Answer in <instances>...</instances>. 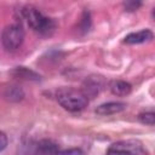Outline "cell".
<instances>
[{"label": "cell", "mask_w": 155, "mask_h": 155, "mask_svg": "<svg viewBox=\"0 0 155 155\" xmlns=\"http://www.w3.org/2000/svg\"><path fill=\"white\" fill-rule=\"evenodd\" d=\"M56 98L57 102L68 111H80L88 104V98L82 91L70 87L59 88L56 93Z\"/></svg>", "instance_id": "obj_1"}, {"label": "cell", "mask_w": 155, "mask_h": 155, "mask_svg": "<svg viewBox=\"0 0 155 155\" xmlns=\"http://www.w3.org/2000/svg\"><path fill=\"white\" fill-rule=\"evenodd\" d=\"M22 15L28 22L29 27L40 34H51L54 30V22L51 18L44 16L38 8L33 6H28L22 10Z\"/></svg>", "instance_id": "obj_2"}, {"label": "cell", "mask_w": 155, "mask_h": 155, "mask_svg": "<svg viewBox=\"0 0 155 155\" xmlns=\"http://www.w3.org/2000/svg\"><path fill=\"white\" fill-rule=\"evenodd\" d=\"M24 40V31L18 24H10L5 27L1 34V42L7 51L18 50Z\"/></svg>", "instance_id": "obj_3"}, {"label": "cell", "mask_w": 155, "mask_h": 155, "mask_svg": "<svg viewBox=\"0 0 155 155\" xmlns=\"http://www.w3.org/2000/svg\"><path fill=\"white\" fill-rule=\"evenodd\" d=\"M108 155H149L138 140H121L110 145Z\"/></svg>", "instance_id": "obj_4"}, {"label": "cell", "mask_w": 155, "mask_h": 155, "mask_svg": "<svg viewBox=\"0 0 155 155\" xmlns=\"http://www.w3.org/2000/svg\"><path fill=\"white\" fill-rule=\"evenodd\" d=\"M125 108H126V104L122 102H108V103H104V104H101L99 107H97L96 114H98L101 116H108V115L117 114V113L122 111Z\"/></svg>", "instance_id": "obj_5"}, {"label": "cell", "mask_w": 155, "mask_h": 155, "mask_svg": "<svg viewBox=\"0 0 155 155\" xmlns=\"http://www.w3.org/2000/svg\"><path fill=\"white\" fill-rule=\"evenodd\" d=\"M153 39V33L149 30V29H142L139 31H136V33H131L128 34L126 38H125V42L126 44H131V45H134V44H143V42H148Z\"/></svg>", "instance_id": "obj_6"}, {"label": "cell", "mask_w": 155, "mask_h": 155, "mask_svg": "<svg viewBox=\"0 0 155 155\" xmlns=\"http://www.w3.org/2000/svg\"><path fill=\"white\" fill-rule=\"evenodd\" d=\"M11 75L16 79H21V80H25V81H39L40 80V75L38 73H35L31 69H28L25 67H17L13 70H11Z\"/></svg>", "instance_id": "obj_7"}, {"label": "cell", "mask_w": 155, "mask_h": 155, "mask_svg": "<svg viewBox=\"0 0 155 155\" xmlns=\"http://www.w3.org/2000/svg\"><path fill=\"white\" fill-rule=\"evenodd\" d=\"M84 94L88 98V96L98 94L99 90L102 88V79L99 76H91L84 84Z\"/></svg>", "instance_id": "obj_8"}, {"label": "cell", "mask_w": 155, "mask_h": 155, "mask_svg": "<svg viewBox=\"0 0 155 155\" xmlns=\"http://www.w3.org/2000/svg\"><path fill=\"white\" fill-rule=\"evenodd\" d=\"M109 88H110V91H111L113 94L124 97V96H127V94L131 92L132 86H131L128 82H126V81L115 80V81H111V82H110Z\"/></svg>", "instance_id": "obj_9"}, {"label": "cell", "mask_w": 155, "mask_h": 155, "mask_svg": "<svg viewBox=\"0 0 155 155\" xmlns=\"http://www.w3.org/2000/svg\"><path fill=\"white\" fill-rule=\"evenodd\" d=\"M58 153L59 148L52 140H42L38 144V155H57Z\"/></svg>", "instance_id": "obj_10"}, {"label": "cell", "mask_w": 155, "mask_h": 155, "mask_svg": "<svg viewBox=\"0 0 155 155\" xmlns=\"http://www.w3.org/2000/svg\"><path fill=\"white\" fill-rule=\"evenodd\" d=\"M23 96H24L23 91H22L19 87H17V86H11V87L7 88L6 97H7L10 101H15V102L21 101V99L23 98Z\"/></svg>", "instance_id": "obj_11"}, {"label": "cell", "mask_w": 155, "mask_h": 155, "mask_svg": "<svg viewBox=\"0 0 155 155\" xmlns=\"http://www.w3.org/2000/svg\"><path fill=\"white\" fill-rule=\"evenodd\" d=\"M138 120L139 122L144 124V125H149V126H153L155 124V114L149 111V113H142L138 115Z\"/></svg>", "instance_id": "obj_12"}, {"label": "cell", "mask_w": 155, "mask_h": 155, "mask_svg": "<svg viewBox=\"0 0 155 155\" xmlns=\"http://www.w3.org/2000/svg\"><path fill=\"white\" fill-rule=\"evenodd\" d=\"M57 155H82V151H81L80 149L73 148V149H65V150H62V151H59Z\"/></svg>", "instance_id": "obj_13"}, {"label": "cell", "mask_w": 155, "mask_h": 155, "mask_svg": "<svg viewBox=\"0 0 155 155\" xmlns=\"http://www.w3.org/2000/svg\"><path fill=\"white\" fill-rule=\"evenodd\" d=\"M124 6L127 11H134L137 10L139 6H140V2H136V1H127V2H124Z\"/></svg>", "instance_id": "obj_14"}, {"label": "cell", "mask_w": 155, "mask_h": 155, "mask_svg": "<svg viewBox=\"0 0 155 155\" xmlns=\"http://www.w3.org/2000/svg\"><path fill=\"white\" fill-rule=\"evenodd\" d=\"M7 143H8V139H7V136L0 131V151H2L6 147H7Z\"/></svg>", "instance_id": "obj_15"}]
</instances>
